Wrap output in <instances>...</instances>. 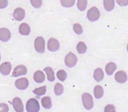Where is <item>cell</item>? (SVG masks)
<instances>
[{
    "label": "cell",
    "instance_id": "7402d4cb",
    "mask_svg": "<svg viewBox=\"0 0 128 112\" xmlns=\"http://www.w3.org/2000/svg\"><path fill=\"white\" fill-rule=\"evenodd\" d=\"M104 7L108 12H110L115 7V1H104Z\"/></svg>",
    "mask_w": 128,
    "mask_h": 112
},
{
    "label": "cell",
    "instance_id": "e575fe53",
    "mask_svg": "<svg viewBox=\"0 0 128 112\" xmlns=\"http://www.w3.org/2000/svg\"><path fill=\"white\" fill-rule=\"evenodd\" d=\"M0 61H1V54H0Z\"/></svg>",
    "mask_w": 128,
    "mask_h": 112
},
{
    "label": "cell",
    "instance_id": "ba28073f",
    "mask_svg": "<svg viewBox=\"0 0 128 112\" xmlns=\"http://www.w3.org/2000/svg\"><path fill=\"white\" fill-rule=\"evenodd\" d=\"M27 73V68L24 65H19L16 66L12 72V76L14 77H18L20 76L25 75Z\"/></svg>",
    "mask_w": 128,
    "mask_h": 112
},
{
    "label": "cell",
    "instance_id": "ffe728a7",
    "mask_svg": "<svg viewBox=\"0 0 128 112\" xmlns=\"http://www.w3.org/2000/svg\"><path fill=\"white\" fill-rule=\"evenodd\" d=\"M44 71H45L47 75L48 80L50 81H53L55 80L54 77V71L51 67H46L44 69Z\"/></svg>",
    "mask_w": 128,
    "mask_h": 112
},
{
    "label": "cell",
    "instance_id": "e0dca14e",
    "mask_svg": "<svg viewBox=\"0 0 128 112\" xmlns=\"http://www.w3.org/2000/svg\"><path fill=\"white\" fill-rule=\"evenodd\" d=\"M116 70V65L115 63H108L106 64V67H105V71H106V74L108 75H112L114 74V71Z\"/></svg>",
    "mask_w": 128,
    "mask_h": 112
},
{
    "label": "cell",
    "instance_id": "603a6c76",
    "mask_svg": "<svg viewBox=\"0 0 128 112\" xmlns=\"http://www.w3.org/2000/svg\"><path fill=\"white\" fill-rule=\"evenodd\" d=\"M54 91L56 96H61L64 93V86L60 83H56L54 87Z\"/></svg>",
    "mask_w": 128,
    "mask_h": 112
},
{
    "label": "cell",
    "instance_id": "d4e9b609",
    "mask_svg": "<svg viewBox=\"0 0 128 112\" xmlns=\"http://www.w3.org/2000/svg\"><path fill=\"white\" fill-rule=\"evenodd\" d=\"M56 76L58 80H60L61 81H64L66 80V78H67V73H66V71L61 70H59V71L57 72Z\"/></svg>",
    "mask_w": 128,
    "mask_h": 112
},
{
    "label": "cell",
    "instance_id": "d6a6232c",
    "mask_svg": "<svg viewBox=\"0 0 128 112\" xmlns=\"http://www.w3.org/2000/svg\"><path fill=\"white\" fill-rule=\"evenodd\" d=\"M116 3L121 6H127L128 4V1H116Z\"/></svg>",
    "mask_w": 128,
    "mask_h": 112
},
{
    "label": "cell",
    "instance_id": "8fae6325",
    "mask_svg": "<svg viewBox=\"0 0 128 112\" xmlns=\"http://www.w3.org/2000/svg\"><path fill=\"white\" fill-rule=\"evenodd\" d=\"M11 70H12V64L10 62H4L0 65V73L3 75H8Z\"/></svg>",
    "mask_w": 128,
    "mask_h": 112
},
{
    "label": "cell",
    "instance_id": "44dd1931",
    "mask_svg": "<svg viewBox=\"0 0 128 112\" xmlns=\"http://www.w3.org/2000/svg\"><path fill=\"white\" fill-rule=\"evenodd\" d=\"M76 49H77L78 52L80 54H84L87 50V47H86V44L84 42L82 41H80L78 43L77 46H76Z\"/></svg>",
    "mask_w": 128,
    "mask_h": 112
},
{
    "label": "cell",
    "instance_id": "d6986e66",
    "mask_svg": "<svg viewBox=\"0 0 128 112\" xmlns=\"http://www.w3.org/2000/svg\"><path fill=\"white\" fill-rule=\"evenodd\" d=\"M41 103H42V106L45 109H50L52 107V101H51V99L50 97L46 96L43 98L41 100Z\"/></svg>",
    "mask_w": 128,
    "mask_h": 112
},
{
    "label": "cell",
    "instance_id": "3957f363",
    "mask_svg": "<svg viewBox=\"0 0 128 112\" xmlns=\"http://www.w3.org/2000/svg\"><path fill=\"white\" fill-rule=\"evenodd\" d=\"M65 64L68 68H73L78 63V57L72 52H69L66 55L65 57Z\"/></svg>",
    "mask_w": 128,
    "mask_h": 112
},
{
    "label": "cell",
    "instance_id": "f1b7e54d",
    "mask_svg": "<svg viewBox=\"0 0 128 112\" xmlns=\"http://www.w3.org/2000/svg\"><path fill=\"white\" fill-rule=\"evenodd\" d=\"M104 112H116V111L114 105H108L105 106Z\"/></svg>",
    "mask_w": 128,
    "mask_h": 112
},
{
    "label": "cell",
    "instance_id": "484cf974",
    "mask_svg": "<svg viewBox=\"0 0 128 112\" xmlns=\"http://www.w3.org/2000/svg\"><path fill=\"white\" fill-rule=\"evenodd\" d=\"M77 6L80 11L83 12L87 7V1H78Z\"/></svg>",
    "mask_w": 128,
    "mask_h": 112
},
{
    "label": "cell",
    "instance_id": "30bf717a",
    "mask_svg": "<svg viewBox=\"0 0 128 112\" xmlns=\"http://www.w3.org/2000/svg\"><path fill=\"white\" fill-rule=\"evenodd\" d=\"M12 35L10 30L7 28H1L0 29V40L3 42H6L11 38Z\"/></svg>",
    "mask_w": 128,
    "mask_h": 112
},
{
    "label": "cell",
    "instance_id": "cb8c5ba5",
    "mask_svg": "<svg viewBox=\"0 0 128 112\" xmlns=\"http://www.w3.org/2000/svg\"><path fill=\"white\" fill-rule=\"evenodd\" d=\"M33 92H34L35 95H36V96H43V95L45 94L46 92V86L44 85L41 87L35 89L33 90Z\"/></svg>",
    "mask_w": 128,
    "mask_h": 112
},
{
    "label": "cell",
    "instance_id": "f546056e",
    "mask_svg": "<svg viewBox=\"0 0 128 112\" xmlns=\"http://www.w3.org/2000/svg\"><path fill=\"white\" fill-rule=\"evenodd\" d=\"M30 3L34 7L36 8H39L42 6V1H40H40H30Z\"/></svg>",
    "mask_w": 128,
    "mask_h": 112
},
{
    "label": "cell",
    "instance_id": "1f68e13d",
    "mask_svg": "<svg viewBox=\"0 0 128 112\" xmlns=\"http://www.w3.org/2000/svg\"><path fill=\"white\" fill-rule=\"evenodd\" d=\"M8 1H0V9L5 8L6 6H8Z\"/></svg>",
    "mask_w": 128,
    "mask_h": 112
},
{
    "label": "cell",
    "instance_id": "4fadbf2b",
    "mask_svg": "<svg viewBox=\"0 0 128 112\" xmlns=\"http://www.w3.org/2000/svg\"><path fill=\"white\" fill-rule=\"evenodd\" d=\"M13 17L15 20L21 21L25 17V10L22 8H17L14 12Z\"/></svg>",
    "mask_w": 128,
    "mask_h": 112
},
{
    "label": "cell",
    "instance_id": "6da1fadb",
    "mask_svg": "<svg viewBox=\"0 0 128 112\" xmlns=\"http://www.w3.org/2000/svg\"><path fill=\"white\" fill-rule=\"evenodd\" d=\"M26 109L28 112H38L40 110L38 101L35 98L30 99L26 103Z\"/></svg>",
    "mask_w": 128,
    "mask_h": 112
},
{
    "label": "cell",
    "instance_id": "7a4b0ae2",
    "mask_svg": "<svg viewBox=\"0 0 128 112\" xmlns=\"http://www.w3.org/2000/svg\"><path fill=\"white\" fill-rule=\"evenodd\" d=\"M82 102L84 108L87 110L92 109L94 107L93 98L90 94L83 93L82 94Z\"/></svg>",
    "mask_w": 128,
    "mask_h": 112
},
{
    "label": "cell",
    "instance_id": "5bb4252c",
    "mask_svg": "<svg viewBox=\"0 0 128 112\" xmlns=\"http://www.w3.org/2000/svg\"><path fill=\"white\" fill-rule=\"evenodd\" d=\"M19 32L21 35L28 36L30 34L31 29L29 25L26 23H22L20 25L19 28Z\"/></svg>",
    "mask_w": 128,
    "mask_h": 112
},
{
    "label": "cell",
    "instance_id": "7c38bea8",
    "mask_svg": "<svg viewBox=\"0 0 128 112\" xmlns=\"http://www.w3.org/2000/svg\"><path fill=\"white\" fill-rule=\"evenodd\" d=\"M115 79L118 83H124L128 80V75L124 71H118L115 73Z\"/></svg>",
    "mask_w": 128,
    "mask_h": 112
},
{
    "label": "cell",
    "instance_id": "ac0fdd59",
    "mask_svg": "<svg viewBox=\"0 0 128 112\" xmlns=\"http://www.w3.org/2000/svg\"><path fill=\"white\" fill-rule=\"evenodd\" d=\"M94 94L96 99H100L104 95V89L100 85H96L94 89Z\"/></svg>",
    "mask_w": 128,
    "mask_h": 112
},
{
    "label": "cell",
    "instance_id": "9a60e30c",
    "mask_svg": "<svg viewBox=\"0 0 128 112\" xmlns=\"http://www.w3.org/2000/svg\"><path fill=\"white\" fill-rule=\"evenodd\" d=\"M34 79L36 83H42L45 80V75L42 71L38 70L34 73Z\"/></svg>",
    "mask_w": 128,
    "mask_h": 112
},
{
    "label": "cell",
    "instance_id": "2e32d148",
    "mask_svg": "<svg viewBox=\"0 0 128 112\" xmlns=\"http://www.w3.org/2000/svg\"><path fill=\"white\" fill-rule=\"evenodd\" d=\"M104 75L103 71L100 68L95 70L94 72V78L95 79L96 81H98V82H99V81H102L103 80Z\"/></svg>",
    "mask_w": 128,
    "mask_h": 112
},
{
    "label": "cell",
    "instance_id": "4316f807",
    "mask_svg": "<svg viewBox=\"0 0 128 112\" xmlns=\"http://www.w3.org/2000/svg\"><path fill=\"white\" fill-rule=\"evenodd\" d=\"M73 30H74V33L77 35H82L83 32V28L80 24L76 23L73 25Z\"/></svg>",
    "mask_w": 128,
    "mask_h": 112
},
{
    "label": "cell",
    "instance_id": "83f0119b",
    "mask_svg": "<svg viewBox=\"0 0 128 112\" xmlns=\"http://www.w3.org/2000/svg\"><path fill=\"white\" fill-rule=\"evenodd\" d=\"M75 3V1H61L62 6L66 8L72 7Z\"/></svg>",
    "mask_w": 128,
    "mask_h": 112
},
{
    "label": "cell",
    "instance_id": "4dcf8cb0",
    "mask_svg": "<svg viewBox=\"0 0 128 112\" xmlns=\"http://www.w3.org/2000/svg\"><path fill=\"white\" fill-rule=\"evenodd\" d=\"M9 111V107L8 105L5 103L0 104V112H8Z\"/></svg>",
    "mask_w": 128,
    "mask_h": 112
},
{
    "label": "cell",
    "instance_id": "277c9868",
    "mask_svg": "<svg viewBox=\"0 0 128 112\" xmlns=\"http://www.w3.org/2000/svg\"><path fill=\"white\" fill-rule=\"evenodd\" d=\"M34 47L35 50L40 54H43L45 52V40L42 37H38L35 39Z\"/></svg>",
    "mask_w": 128,
    "mask_h": 112
},
{
    "label": "cell",
    "instance_id": "5b68a950",
    "mask_svg": "<svg viewBox=\"0 0 128 112\" xmlns=\"http://www.w3.org/2000/svg\"><path fill=\"white\" fill-rule=\"evenodd\" d=\"M100 11L96 6H94L89 9L87 12V18L91 22L97 21L100 18Z\"/></svg>",
    "mask_w": 128,
    "mask_h": 112
},
{
    "label": "cell",
    "instance_id": "52a82bcc",
    "mask_svg": "<svg viewBox=\"0 0 128 112\" xmlns=\"http://www.w3.org/2000/svg\"><path fill=\"white\" fill-rule=\"evenodd\" d=\"M60 48V43L56 39L51 38L48 42V49L50 52H56Z\"/></svg>",
    "mask_w": 128,
    "mask_h": 112
},
{
    "label": "cell",
    "instance_id": "836d02e7",
    "mask_svg": "<svg viewBox=\"0 0 128 112\" xmlns=\"http://www.w3.org/2000/svg\"><path fill=\"white\" fill-rule=\"evenodd\" d=\"M127 50H128V45H127Z\"/></svg>",
    "mask_w": 128,
    "mask_h": 112
},
{
    "label": "cell",
    "instance_id": "9c48e42d",
    "mask_svg": "<svg viewBox=\"0 0 128 112\" xmlns=\"http://www.w3.org/2000/svg\"><path fill=\"white\" fill-rule=\"evenodd\" d=\"M12 105L16 112H24V105L22 100L20 98L16 97L13 99L12 101Z\"/></svg>",
    "mask_w": 128,
    "mask_h": 112
},
{
    "label": "cell",
    "instance_id": "8992f818",
    "mask_svg": "<svg viewBox=\"0 0 128 112\" xmlns=\"http://www.w3.org/2000/svg\"><path fill=\"white\" fill-rule=\"evenodd\" d=\"M15 86L19 90H26L29 86V81L26 78H20L16 80Z\"/></svg>",
    "mask_w": 128,
    "mask_h": 112
}]
</instances>
